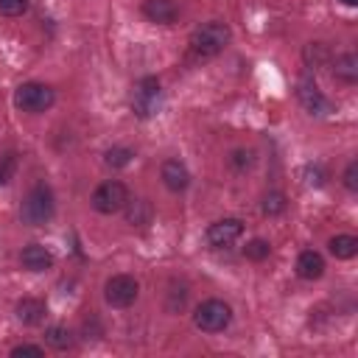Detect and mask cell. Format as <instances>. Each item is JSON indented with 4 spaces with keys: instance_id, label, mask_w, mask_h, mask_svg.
Masks as SVG:
<instances>
[{
    "instance_id": "1",
    "label": "cell",
    "mask_w": 358,
    "mask_h": 358,
    "mask_svg": "<svg viewBox=\"0 0 358 358\" xmlns=\"http://www.w3.org/2000/svg\"><path fill=\"white\" fill-rule=\"evenodd\" d=\"M53 213H56V196H53L50 185L48 182H36L25 193V199L20 204L22 224H28V227H45L53 218Z\"/></svg>"
},
{
    "instance_id": "2",
    "label": "cell",
    "mask_w": 358,
    "mask_h": 358,
    "mask_svg": "<svg viewBox=\"0 0 358 358\" xmlns=\"http://www.w3.org/2000/svg\"><path fill=\"white\" fill-rule=\"evenodd\" d=\"M232 39V31L227 22L221 20H210L204 25H199L193 34H190V50L193 56L199 59H210V56H218Z\"/></svg>"
},
{
    "instance_id": "3",
    "label": "cell",
    "mask_w": 358,
    "mask_h": 358,
    "mask_svg": "<svg viewBox=\"0 0 358 358\" xmlns=\"http://www.w3.org/2000/svg\"><path fill=\"white\" fill-rule=\"evenodd\" d=\"M56 103V92L53 87L42 84V81H25L14 90V106L20 112H28V115H42L48 112L50 106Z\"/></svg>"
},
{
    "instance_id": "4",
    "label": "cell",
    "mask_w": 358,
    "mask_h": 358,
    "mask_svg": "<svg viewBox=\"0 0 358 358\" xmlns=\"http://www.w3.org/2000/svg\"><path fill=\"white\" fill-rule=\"evenodd\" d=\"M193 322H196V327L199 330H204V333H221V330H227L229 327V322H232V308H229V302H224V299H204L196 310H193Z\"/></svg>"
},
{
    "instance_id": "5",
    "label": "cell",
    "mask_w": 358,
    "mask_h": 358,
    "mask_svg": "<svg viewBox=\"0 0 358 358\" xmlns=\"http://www.w3.org/2000/svg\"><path fill=\"white\" fill-rule=\"evenodd\" d=\"M126 201H129V190H126V185H123L120 179H106V182H101V185L92 190V196H90L92 210L101 213V215H112V213L123 210Z\"/></svg>"
},
{
    "instance_id": "6",
    "label": "cell",
    "mask_w": 358,
    "mask_h": 358,
    "mask_svg": "<svg viewBox=\"0 0 358 358\" xmlns=\"http://www.w3.org/2000/svg\"><path fill=\"white\" fill-rule=\"evenodd\" d=\"M159 101H162V90H159V81L154 76H145V78H140L134 84V90H131V112L137 117L145 120V117L157 115Z\"/></svg>"
},
{
    "instance_id": "7",
    "label": "cell",
    "mask_w": 358,
    "mask_h": 358,
    "mask_svg": "<svg viewBox=\"0 0 358 358\" xmlns=\"http://www.w3.org/2000/svg\"><path fill=\"white\" fill-rule=\"evenodd\" d=\"M137 294H140V282L131 274H112L106 280V285H103V296H106V302L112 308H129V305H134Z\"/></svg>"
},
{
    "instance_id": "8",
    "label": "cell",
    "mask_w": 358,
    "mask_h": 358,
    "mask_svg": "<svg viewBox=\"0 0 358 358\" xmlns=\"http://www.w3.org/2000/svg\"><path fill=\"white\" fill-rule=\"evenodd\" d=\"M241 235H243V221H241V218H218V221H213V224L207 227L204 241H207V246H213V249H227V246H232Z\"/></svg>"
},
{
    "instance_id": "9",
    "label": "cell",
    "mask_w": 358,
    "mask_h": 358,
    "mask_svg": "<svg viewBox=\"0 0 358 358\" xmlns=\"http://www.w3.org/2000/svg\"><path fill=\"white\" fill-rule=\"evenodd\" d=\"M296 98H299V103L305 106V112H310V115H327V112L333 109V103L324 98V92L316 87L313 78H302V81L296 84Z\"/></svg>"
},
{
    "instance_id": "10",
    "label": "cell",
    "mask_w": 358,
    "mask_h": 358,
    "mask_svg": "<svg viewBox=\"0 0 358 358\" xmlns=\"http://www.w3.org/2000/svg\"><path fill=\"white\" fill-rule=\"evenodd\" d=\"M53 263H56L53 252L42 243H28L20 252V266L28 271H48V268H53Z\"/></svg>"
},
{
    "instance_id": "11",
    "label": "cell",
    "mask_w": 358,
    "mask_h": 358,
    "mask_svg": "<svg viewBox=\"0 0 358 358\" xmlns=\"http://www.w3.org/2000/svg\"><path fill=\"white\" fill-rule=\"evenodd\" d=\"M159 176H162V182L171 193H182L190 185V171L182 159H165L162 168H159Z\"/></svg>"
},
{
    "instance_id": "12",
    "label": "cell",
    "mask_w": 358,
    "mask_h": 358,
    "mask_svg": "<svg viewBox=\"0 0 358 358\" xmlns=\"http://www.w3.org/2000/svg\"><path fill=\"white\" fill-rule=\"evenodd\" d=\"M143 14H145L151 22L171 25V22L179 17V6H176L173 0H145V3H143Z\"/></svg>"
},
{
    "instance_id": "13",
    "label": "cell",
    "mask_w": 358,
    "mask_h": 358,
    "mask_svg": "<svg viewBox=\"0 0 358 358\" xmlns=\"http://www.w3.org/2000/svg\"><path fill=\"white\" fill-rule=\"evenodd\" d=\"M17 319L22 322V324H42L45 322V316H48V308H45V302L42 299H36V296H22L20 302H17Z\"/></svg>"
},
{
    "instance_id": "14",
    "label": "cell",
    "mask_w": 358,
    "mask_h": 358,
    "mask_svg": "<svg viewBox=\"0 0 358 358\" xmlns=\"http://www.w3.org/2000/svg\"><path fill=\"white\" fill-rule=\"evenodd\" d=\"M296 274L302 280H319L324 274V257L316 249H305L296 257Z\"/></svg>"
},
{
    "instance_id": "15",
    "label": "cell",
    "mask_w": 358,
    "mask_h": 358,
    "mask_svg": "<svg viewBox=\"0 0 358 358\" xmlns=\"http://www.w3.org/2000/svg\"><path fill=\"white\" fill-rule=\"evenodd\" d=\"M333 78L341 84H355L358 81V56L355 53H341L333 62Z\"/></svg>"
},
{
    "instance_id": "16",
    "label": "cell",
    "mask_w": 358,
    "mask_h": 358,
    "mask_svg": "<svg viewBox=\"0 0 358 358\" xmlns=\"http://www.w3.org/2000/svg\"><path fill=\"white\" fill-rule=\"evenodd\" d=\"M327 249L336 260H350L358 255V238L355 235H333L327 241Z\"/></svg>"
},
{
    "instance_id": "17",
    "label": "cell",
    "mask_w": 358,
    "mask_h": 358,
    "mask_svg": "<svg viewBox=\"0 0 358 358\" xmlns=\"http://www.w3.org/2000/svg\"><path fill=\"white\" fill-rule=\"evenodd\" d=\"M123 210H126V221L131 227H145L151 221V201L148 199H129Z\"/></svg>"
},
{
    "instance_id": "18",
    "label": "cell",
    "mask_w": 358,
    "mask_h": 358,
    "mask_svg": "<svg viewBox=\"0 0 358 358\" xmlns=\"http://www.w3.org/2000/svg\"><path fill=\"white\" fill-rule=\"evenodd\" d=\"M302 59H305V64L310 70H319V67H324L330 62V48L324 42H308L305 50H302Z\"/></svg>"
},
{
    "instance_id": "19",
    "label": "cell",
    "mask_w": 358,
    "mask_h": 358,
    "mask_svg": "<svg viewBox=\"0 0 358 358\" xmlns=\"http://www.w3.org/2000/svg\"><path fill=\"white\" fill-rule=\"evenodd\" d=\"M285 207H288V199H285L282 190H268V193H263V199H260V210H263V215H268V218L285 213Z\"/></svg>"
},
{
    "instance_id": "20",
    "label": "cell",
    "mask_w": 358,
    "mask_h": 358,
    "mask_svg": "<svg viewBox=\"0 0 358 358\" xmlns=\"http://www.w3.org/2000/svg\"><path fill=\"white\" fill-rule=\"evenodd\" d=\"M45 344L53 347V350H70L73 347V333L62 324H53L45 330Z\"/></svg>"
},
{
    "instance_id": "21",
    "label": "cell",
    "mask_w": 358,
    "mask_h": 358,
    "mask_svg": "<svg viewBox=\"0 0 358 358\" xmlns=\"http://www.w3.org/2000/svg\"><path fill=\"white\" fill-rule=\"evenodd\" d=\"M131 157H134L131 148H126V145H112V148L103 154V162H106L109 168H126V165L131 162Z\"/></svg>"
},
{
    "instance_id": "22",
    "label": "cell",
    "mask_w": 358,
    "mask_h": 358,
    "mask_svg": "<svg viewBox=\"0 0 358 358\" xmlns=\"http://www.w3.org/2000/svg\"><path fill=\"white\" fill-rule=\"evenodd\" d=\"M243 255H246V260L260 263V260H266V257L271 255V243L263 241V238H252V241L243 246Z\"/></svg>"
},
{
    "instance_id": "23",
    "label": "cell",
    "mask_w": 358,
    "mask_h": 358,
    "mask_svg": "<svg viewBox=\"0 0 358 358\" xmlns=\"http://www.w3.org/2000/svg\"><path fill=\"white\" fill-rule=\"evenodd\" d=\"M229 165H232V171H238V173L249 171V168L255 165V151H249V148H235V151L229 154Z\"/></svg>"
},
{
    "instance_id": "24",
    "label": "cell",
    "mask_w": 358,
    "mask_h": 358,
    "mask_svg": "<svg viewBox=\"0 0 358 358\" xmlns=\"http://www.w3.org/2000/svg\"><path fill=\"white\" fill-rule=\"evenodd\" d=\"M14 171H17V154L14 151L0 154V187L8 185V179L14 176Z\"/></svg>"
},
{
    "instance_id": "25",
    "label": "cell",
    "mask_w": 358,
    "mask_h": 358,
    "mask_svg": "<svg viewBox=\"0 0 358 358\" xmlns=\"http://www.w3.org/2000/svg\"><path fill=\"white\" fill-rule=\"evenodd\" d=\"M28 11V0H0V14L3 17H20Z\"/></svg>"
},
{
    "instance_id": "26",
    "label": "cell",
    "mask_w": 358,
    "mask_h": 358,
    "mask_svg": "<svg viewBox=\"0 0 358 358\" xmlns=\"http://www.w3.org/2000/svg\"><path fill=\"white\" fill-rule=\"evenodd\" d=\"M344 187H347L350 193L358 190V162H355V159H350L347 168H344Z\"/></svg>"
},
{
    "instance_id": "27",
    "label": "cell",
    "mask_w": 358,
    "mask_h": 358,
    "mask_svg": "<svg viewBox=\"0 0 358 358\" xmlns=\"http://www.w3.org/2000/svg\"><path fill=\"white\" fill-rule=\"evenodd\" d=\"M20 355H34V358H39V355H45V350H42L39 344H17V347L11 350V358H20Z\"/></svg>"
},
{
    "instance_id": "28",
    "label": "cell",
    "mask_w": 358,
    "mask_h": 358,
    "mask_svg": "<svg viewBox=\"0 0 358 358\" xmlns=\"http://www.w3.org/2000/svg\"><path fill=\"white\" fill-rule=\"evenodd\" d=\"M305 176H308V185H324V171L319 165H305Z\"/></svg>"
},
{
    "instance_id": "29",
    "label": "cell",
    "mask_w": 358,
    "mask_h": 358,
    "mask_svg": "<svg viewBox=\"0 0 358 358\" xmlns=\"http://www.w3.org/2000/svg\"><path fill=\"white\" fill-rule=\"evenodd\" d=\"M185 299H187L185 285H179V291H176V288H171V302H168V310H179V308L185 305Z\"/></svg>"
},
{
    "instance_id": "30",
    "label": "cell",
    "mask_w": 358,
    "mask_h": 358,
    "mask_svg": "<svg viewBox=\"0 0 358 358\" xmlns=\"http://www.w3.org/2000/svg\"><path fill=\"white\" fill-rule=\"evenodd\" d=\"M344 6H358V0H341Z\"/></svg>"
}]
</instances>
